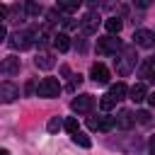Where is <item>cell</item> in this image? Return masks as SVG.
<instances>
[{"instance_id":"1","label":"cell","mask_w":155,"mask_h":155,"mask_svg":"<svg viewBox=\"0 0 155 155\" xmlns=\"http://www.w3.org/2000/svg\"><path fill=\"white\" fill-rule=\"evenodd\" d=\"M136 65H138L136 48H133V46H124V48H121V53H119V58L114 61L116 73H119V75H131V73L136 70Z\"/></svg>"},{"instance_id":"2","label":"cell","mask_w":155,"mask_h":155,"mask_svg":"<svg viewBox=\"0 0 155 155\" xmlns=\"http://www.w3.org/2000/svg\"><path fill=\"white\" fill-rule=\"evenodd\" d=\"M121 48H124V44H121V39L116 34L97 39V53L99 56H116V53H121Z\"/></svg>"},{"instance_id":"3","label":"cell","mask_w":155,"mask_h":155,"mask_svg":"<svg viewBox=\"0 0 155 155\" xmlns=\"http://www.w3.org/2000/svg\"><path fill=\"white\" fill-rule=\"evenodd\" d=\"M31 44H36V29H22V31H15L12 34V39H10V46L12 48H17V51H24V48H29Z\"/></svg>"},{"instance_id":"4","label":"cell","mask_w":155,"mask_h":155,"mask_svg":"<svg viewBox=\"0 0 155 155\" xmlns=\"http://www.w3.org/2000/svg\"><path fill=\"white\" fill-rule=\"evenodd\" d=\"M58 92H61V82H58L56 78H44V80L39 82V87H36V94L44 97V99L58 97Z\"/></svg>"},{"instance_id":"5","label":"cell","mask_w":155,"mask_h":155,"mask_svg":"<svg viewBox=\"0 0 155 155\" xmlns=\"http://www.w3.org/2000/svg\"><path fill=\"white\" fill-rule=\"evenodd\" d=\"M87 126L92 128V131H102V133H107V131H111L114 126H116V119L114 116H90L87 119Z\"/></svg>"},{"instance_id":"6","label":"cell","mask_w":155,"mask_h":155,"mask_svg":"<svg viewBox=\"0 0 155 155\" xmlns=\"http://www.w3.org/2000/svg\"><path fill=\"white\" fill-rule=\"evenodd\" d=\"M92 107H94V97L92 94H78L70 102V109L75 114H87V111H92Z\"/></svg>"},{"instance_id":"7","label":"cell","mask_w":155,"mask_h":155,"mask_svg":"<svg viewBox=\"0 0 155 155\" xmlns=\"http://www.w3.org/2000/svg\"><path fill=\"white\" fill-rule=\"evenodd\" d=\"M133 44L140 48H153L155 46V31L150 29H136L133 31Z\"/></svg>"},{"instance_id":"8","label":"cell","mask_w":155,"mask_h":155,"mask_svg":"<svg viewBox=\"0 0 155 155\" xmlns=\"http://www.w3.org/2000/svg\"><path fill=\"white\" fill-rule=\"evenodd\" d=\"M19 97V87L15 85V82H10V80H5L2 85H0V102H5V104H10V102H15Z\"/></svg>"},{"instance_id":"9","label":"cell","mask_w":155,"mask_h":155,"mask_svg":"<svg viewBox=\"0 0 155 155\" xmlns=\"http://www.w3.org/2000/svg\"><path fill=\"white\" fill-rule=\"evenodd\" d=\"M80 27H82L85 34H94L97 27H99V15H97V10H90V12L80 19Z\"/></svg>"},{"instance_id":"10","label":"cell","mask_w":155,"mask_h":155,"mask_svg":"<svg viewBox=\"0 0 155 155\" xmlns=\"http://www.w3.org/2000/svg\"><path fill=\"white\" fill-rule=\"evenodd\" d=\"M90 78H92L97 85H107V82H109V68H107L104 63H92Z\"/></svg>"},{"instance_id":"11","label":"cell","mask_w":155,"mask_h":155,"mask_svg":"<svg viewBox=\"0 0 155 155\" xmlns=\"http://www.w3.org/2000/svg\"><path fill=\"white\" fill-rule=\"evenodd\" d=\"M133 124H136V116H133L131 109H121V111L116 114V128L128 131V128H133Z\"/></svg>"},{"instance_id":"12","label":"cell","mask_w":155,"mask_h":155,"mask_svg":"<svg viewBox=\"0 0 155 155\" xmlns=\"http://www.w3.org/2000/svg\"><path fill=\"white\" fill-rule=\"evenodd\" d=\"M34 65L41 68V70H51V68L56 65V61H53V56H51L48 51H41V53L34 58Z\"/></svg>"},{"instance_id":"13","label":"cell","mask_w":155,"mask_h":155,"mask_svg":"<svg viewBox=\"0 0 155 155\" xmlns=\"http://www.w3.org/2000/svg\"><path fill=\"white\" fill-rule=\"evenodd\" d=\"M0 70H2L5 75H15V73H19V58H17V56H7V58H2Z\"/></svg>"},{"instance_id":"14","label":"cell","mask_w":155,"mask_h":155,"mask_svg":"<svg viewBox=\"0 0 155 155\" xmlns=\"http://www.w3.org/2000/svg\"><path fill=\"white\" fill-rule=\"evenodd\" d=\"M128 97L138 104V102H143V99H148V90H145V85L143 82H136L133 87H128Z\"/></svg>"},{"instance_id":"15","label":"cell","mask_w":155,"mask_h":155,"mask_svg":"<svg viewBox=\"0 0 155 155\" xmlns=\"http://www.w3.org/2000/svg\"><path fill=\"white\" fill-rule=\"evenodd\" d=\"M138 73H140L143 80H155V61H153V58L143 61V63L138 65Z\"/></svg>"},{"instance_id":"16","label":"cell","mask_w":155,"mask_h":155,"mask_svg":"<svg viewBox=\"0 0 155 155\" xmlns=\"http://www.w3.org/2000/svg\"><path fill=\"white\" fill-rule=\"evenodd\" d=\"M53 46H56L61 53H65V51L70 48V36H68L65 31H58V34H56V39H53Z\"/></svg>"},{"instance_id":"17","label":"cell","mask_w":155,"mask_h":155,"mask_svg":"<svg viewBox=\"0 0 155 155\" xmlns=\"http://www.w3.org/2000/svg\"><path fill=\"white\" fill-rule=\"evenodd\" d=\"M24 10H27V17H29V19H36V17L44 12V7H41L36 0H27V2H24Z\"/></svg>"},{"instance_id":"18","label":"cell","mask_w":155,"mask_h":155,"mask_svg":"<svg viewBox=\"0 0 155 155\" xmlns=\"http://www.w3.org/2000/svg\"><path fill=\"white\" fill-rule=\"evenodd\" d=\"M126 94H128L126 82H116V85H111V87H109V97H114L116 102H119V99H124Z\"/></svg>"},{"instance_id":"19","label":"cell","mask_w":155,"mask_h":155,"mask_svg":"<svg viewBox=\"0 0 155 155\" xmlns=\"http://www.w3.org/2000/svg\"><path fill=\"white\" fill-rule=\"evenodd\" d=\"M53 39H56V36H51L48 27H44V29H36V44H39V46H48Z\"/></svg>"},{"instance_id":"20","label":"cell","mask_w":155,"mask_h":155,"mask_svg":"<svg viewBox=\"0 0 155 155\" xmlns=\"http://www.w3.org/2000/svg\"><path fill=\"white\" fill-rule=\"evenodd\" d=\"M104 27H107V31H109V34H119V31H121V27H124V22H121L119 17H109V19L104 22Z\"/></svg>"},{"instance_id":"21","label":"cell","mask_w":155,"mask_h":155,"mask_svg":"<svg viewBox=\"0 0 155 155\" xmlns=\"http://www.w3.org/2000/svg\"><path fill=\"white\" fill-rule=\"evenodd\" d=\"M82 2H85V0H58V7H61L63 12H75Z\"/></svg>"},{"instance_id":"22","label":"cell","mask_w":155,"mask_h":155,"mask_svg":"<svg viewBox=\"0 0 155 155\" xmlns=\"http://www.w3.org/2000/svg\"><path fill=\"white\" fill-rule=\"evenodd\" d=\"M63 128L73 136V133H78V131H80V124H78V119H75V116H68V119L63 121Z\"/></svg>"},{"instance_id":"23","label":"cell","mask_w":155,"mask_h":155,"mask_svg":"<svg viewBox=\"0 0 155 155\" xmlns=\"http://www.w3.org/2000/svg\"><path fill=\"white\" fill-rule=\"evenodd\" d=\"M73 143H75V145H80V148H92V140H90L85 133H80V131H78V133H73Z\"/></svg>"},{"instance_id":"24","label":"cell","mask_w":155,"mask_h":155,"mask_svg":"<svg viewBox=\"0 0 155 155\" xmlns=\"http://www.w3.org/2000/svg\"><path fill=\"white\" fill-rule=\"evenodd\" d=\"M46 128H48V133H58V131L63 128V121H61L58 116H51L48 124H46Z\"/></svg>"},{"instance_id":"25","label":"cell","mask_w":155,"mask_h":155,"mask_svg":"<svg viewBox=\"0 0 155 155\" xmlns=\"http://www.w3.org/2000/svg\"><path fill=\"white\" fill-rule=\"evenodd\" d=\"M114 104H116V99H114V97H109V94L99 99V109H102V111H109V109H114Z\"/></svg>"},{"instance_id":"26","label":"cell","mask_w":155,"mask_h":155,"mask_svg":"<svg viewBox=\"0 0 155 155\" xmlns=\"http://www.w3.org/2000/svg\"><path fill=\"white\" fill-rule=\"evenodd\" d=\"M46 17H48V24L63 22V17H61V12H58V10H48V12H46Z\"/></svg>"},{"instance_id":"27","label":"cell","mask_w":155,"mask_h":155,"mask_svg":"<svg viewBox=\"0 0 155 155\" xmlns=\"http://www.w3.org/2000/svg\"><path fill=\"white\" fill-rule=\"evenodd\" d=\"M80 82H82V75H80V73H78V75H73V80H70V85H68V90H70V92H73V90H75V87H78V85H80Z\"/></svg>"},{"instance_id":"28","label":"cell","mask_w":155,"mask_h":155,"mask_svg":"<svg viewBox=\"0 0 155 155\" xmlns=\"http://www.w3.org/2000/svg\"><path fill=\"white\" fill-rule=\"evenodd\" d=\"M136 116H138L140 124H150V114H148V111H140V114H136Z\"/></svg>"},{"instance_id":"29","label":"cell","mask_w":155,"mask_h":155,"mask_svg":"<svg viewBox=\"0 0 155 155\" xmlns=\"http://www.w3.org/2000/svg\"><path fill=\"white\" fill-rule=\"evenodd\" d=\"M133 2H136V7H140V10H143V7H148L153 0H133Z\"/></svg>"},{"instance_id":"30","label":"cell","mask_w":155,"mask_h":155,"mask_svg":"<svg viewBox=\"0 0 155 155\" xmlns=\"http://www.w3.org/2000/svg\"><path fill=\"white\" fill-rule=\"evenodd\" d=\"M148 150H150V155H155V136L150 138V143H148Z\"/></svg>"},{"instance_id":"31","label":"cell","mask_w":155,"mask_h":155,"mask_svg":"<svg viewBox=\"0 0 155 155\" xmlns=\"http://www.w3.org/2000/svg\"><path fill=\"white\" fill-rule=\"evenodd\" d=\"M5 36H7V27L2 24V27H0V39H5Z\"/></svg>"},{"instance_id":"32","label":"cell","mask_w":155,"mask_h":155,"mask_svg":"<svg viewBox=\"0 0 155 155\" xmlns=\"http://www.w3.org/2000/svg\"><path fill=\"white\" fill-rule=\"evenodd\" d=\"M85 2H87V5H90V7H92V10H94V7H97V5H99V0H85Z\"/></svg>"},{"instance_id":"33","label":"cell","mask_w":155,"mask_h":155,"mask_svg":"<svg viewBox=\"0 0 155 155\" xmlns=\"http://www.w3.org/2000/svg\"><path fill=\"white\" fill-rule=\"evenodd\" d=\"M148 102H150V107H155V92H150V94H148Z\"/></svg>"},{"instance_id":"34","label":"cell","mask_w":155,"mask_h":155,"mask_svg":"<svg viewBox=\"0 0 155 155\" xmlns=\"http://www.w3.org/2000/svg\"><path fill=\"white\" fill-rule=\"evenodd\" d=\"M0 155H10V150H7V148H2V150H0Z\"/></svg>"}]
</instances>
